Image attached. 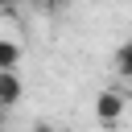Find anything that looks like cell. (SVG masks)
<instances>
[{
  "mask_svg": "<svg viewBox=\"0 0 132 132\" xmlns=\"http://www.w3.org/2000/svg\"><path fill=\"white\" fill-rule=\"evenodd\" d=\"M128 107H132V99H128L120 87H103V91L95 95V103H91V116H95L99 128H120L124 116H128Z\"/></svg>",
  "mask_w": 132,
  "mask_h": 132,
  "instance_id": "1",
  "label": "cell"
},
{
  "mask_svg": "<svg viewBox=\"0 0 132 132\" xmlns=\"http://www.w3.org/2000/svg\"><path fill=\"white\" fill-rule=\"evenodd\" d=\"M21 58H25L21 41H12V37H0V70H16V66H21Z\"/></svg>",
  "mask_w": 132,
  "mask_h": 132,
  "instance_id": "3",
  "label": "cell"
},
{
  "mask_svg": "<svg viewBox=\"0 0 132 132\" xmlns=\"http://www.w3.org/2000/svg\"><path fill=\"white\" fill-rule=\"evenodd\" d=\"M128 82H132V74H128Z\"/></svg>",
  "mask_w": 132,
  "mask_h": 132,
  "instance_id": "6",
  "label": "cell"
},
{
  "mask_svg": "<svg viewBox=\"0 0 132 132\" xmlns=\"http://www.w3.org/2000/svg\"><path fill=\"white\" fill-rule=\"evenodd\" d=\"M25 99V82H21V74L16 70H0V107L8 111V107H16Z\"/></svg>",
  "mask_w": 132,
  "mask_h": 132,
  "instance_id": "2",
  "label": "cell"
},
{
  "mask_svg": "<svg viewBox=\"0 0 132 132\" xmlns=\"http://www.w3.org/2000/svg\"><path fill=\"white\" fill-rule=\"evenodd\" d=\"M33 132H58V128H54V124H45V120H37V124H33Z\"/></svg>",
  "mask_w": 132,
  "mask_h": 132,
  "instance_id": "4",
  "label": "cell"
},
{
  "mask_svg": "<svg viewBox=\"0 0 132 132\" xmlns=\"http://www.w3.org/2000/svg\"><path fill=\"white\" fill-rule=\"evenodd\" d=\"M12 4H16V0H0V8H12Z\"/></svg>",
  "mask_w": 132,
  "mask_h": 132,
  "instance_id": "5",
  "label": "cell"
}]
</instances>
